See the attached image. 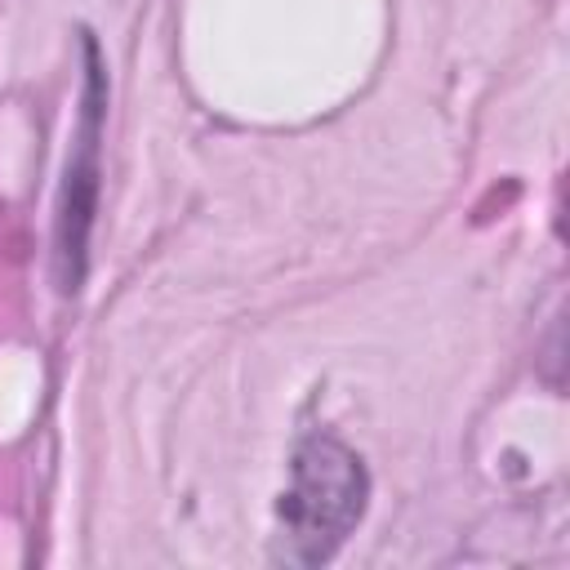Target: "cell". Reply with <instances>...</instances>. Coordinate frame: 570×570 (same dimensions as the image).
<instances>
[{"mask_svg":"<svg viewBox=\"0 0 570 570\" xmlns=\"http://www.w3.org/2000/svg\"><path fill=\"white\" fill-rule=\"evenodd\" d=\"M370 476L352 445L330 432L298 441L289 459V485L276 503V552L294 566H321L365 517Z\"/></svg>","mask_w":570,"mask_h":570,"instance_id":"obj_1","label":"cell"},{"mask_svg":"<svg viewBox=\"0 0 570 570\" xmlns=\"http://www.w3.org/2000/svg\"><path fill=\"white\" fill-rule=\"evenodd\" d=\"M102 107H107V76L94 36H85V98H80V129L71 142L62 196H58V223H53V258H58V285L67 294L85 281V254H89V227L98 209V138H102Z\"/></svg>","mask_w":570,"mask_h":570,"instance_id":"obj_2","label":"cell"}]
</instances>
